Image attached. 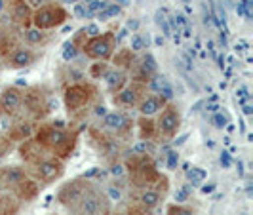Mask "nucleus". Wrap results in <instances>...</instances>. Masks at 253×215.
Wrapping results in <instances>:
<instances>
[{"label":"nucleus","instance_id":"39448f33","mask_svg":"<svg viewBox=\"0 0 253 215\" xmlns=\"http://www.w3.org/2000/svg\"><path fill=\"white\" fill-rule=\"evenodd\" d=\"M27 173L35 179V181H38L40 185H51V183H55V181H59V179L63 177L65 162L59 160V158H55V156H51V154H48L46 158L38 160L37 164L29 166V172Z\"/></svg>","mask_w":253,"mask_h":215},{"label":"nucleus","instance_id":"ddd939ff","mask_svg":"<svg viewBox=\"0 0 253 215\" xmlns=\"http://www.w3.org/2000/svg\"><path fill=\"white\" fill-rule=\"evenodd\" d=\"M0 111L8 116H17L23 111V89L8 86L0 93Z\"/></svg>","mask_w":253,"mask_h":215},{"label":"nucleus","instance_id":"9d476101","mask_svg":"<svg viewBox=\"0 0 253 215\" xmlns=\"http://www.w3.org/2000/svg\"><path fill=\"white\" fill-rule=\"evenodd\" d=\"M145 93H147L145 84H143V82L131 80V82H127L120 91L114 93V105L120 107V109H135L137 103H139V99L145 95Z\"/></svg>","mask_w":253,"mask_h":215},{"label":"nucleus","instance_id":"b1692460","mask_svg":"<svg viewBox=\"0 0 253 215\" xmlns=\"http://www.w3.org/2000/svg\"><path fill=\"white\" fill-rule=\"evenodd\" d=\"M23 31V40L29 48H38V46H46L50 42V35L48 31H40L37 27H27V29H21Z\"/></svg>","mask_w":253,"mask_h":215},{"label":"nucleus","instance_id":"412c9836","mask_svg":"<svg viewBox=\"0 0 253 215\" xmlns=\"http://www.w3.org/2000/svg\"><path fill=\"white\" fill-rule=\"evenodd\" d=\"M12 192H13V196H15V198L31 202V200H35L38 194H40V183L27 175V177L23 179V181H21V183H19Z\"/></svg>","mask_w":253,"mask_h":215},{"label":"nucleus","instance_id":"2eb2a0df","mask_svg":"<svg viewBox=\"0 0 253 215\" xmlns=\"http://www.w3.org/2000/svg\"><path fill=\"white\" fill-rule=\"evenodd\" d=\"M131 80L135 82H147L152 75L158 73V65H156V59L152 57L151 53H143L141 57L135 59V65L131 67Z\"/></svg>","mask_w":253,"mask_h":215},{"label":"nucleus","instance_id":"f8f14e48","mask_svg":"<svg viewBox=\"0 0 253 215\" xmlns=\"http://www.w3.org/2000/svg\"><path fill=\"white\" fill-rule=\"evenodd\" d=\"M6 12H8V19L13 27H17V29L31 27L33 8L25 0H6Z\"/></svg>","mask_w":253,"mask_h":215},{"label":"nucleus","instance_id":"473e14b6","mask_svg":"<svg viewBox=\"0 0 253 215\" xmlns=\"http://www.w3.org/2000/svg\"><path fill=\"white\" fill-rule=\"evenodd\" d=\"M10 147H12V141L0 139V164H2V160L6 158V154L10 152Z\"/></svg>","mask_w":253,"mask_h":215},{"label":"nucleus","instance_id":"58836bf2","mask_svg":"<svg viewBox=\"0 0 253 215\" xmlns=\"http://www.w3.org/2000/svg\"><path fill=\"white\" fill-rule=\"evenodd\" d=\"M221 162H223V164H225V166L230 164V160H228V156H227V154H223V156H221Z\"/></svg>","mask_w":253,"mask_h":215},{"label":"nucleus","instance_id":"393cba45","mask_svg":"<svg viewBox=\"0 0 253 215\" xmlns=\"http://www.w3.org/2000/svg\"><path fill=\"white\" fill-rule=\"evenodd\" d=\"M17 46V40L12 37V31L4 19H0V57H6Z\"/></svg>","mask_w":253,"mask_h":215},{"label":"nucleus","instance_id":"a878e982","mask_svg":"<svg viewBox=\"0 0 253 215\" xmlns=\"http://www.w3.org/2000/svg\"><path fill=\"white\" fill-rule=\"evenodd\" d=\"M137 133H139L141 141H151L154 137H158L156 133V122L151 116H141L137 120Z\"/></svg>","mask_w":253,"mask_h":215},{"label":"nucleus","instance_id":"0eeeda50","mask_svg":"<svg viewBox=\"0 0 253 215\" xmlns=\"http://www.w3.org/2000/svg\"><path fill=\"white\" fill-rule=\"evenodd\" d=\"M156 116L158 118L154 122H156V133H158V137H162L166 141L173 139L179 133V129H181V111H179L173 103L168 101L164 105V109L156 114Z\"/></svg>","mask_w":253,"mask_h":215},{"label":"nucleus","instance_id":"4be33fe9","mask_svg":"<svg viewBox=\"0 0 253 215\" xmlns=\"http://www.w3.org/2000/svg\"><path fill=\"white\" fill-rule=\"evenodd\" d=\"M162 196H164V192L158 189H154V187H149V189H137V206H141L143 210H154L158 204L162 202Z\"/></svg>","mask_w":253,"mask_h":215},{"label":"nucleus","instance_id":"f704fd0d","mask_svg":"<svg viewBox=\"0 0 253 215\" xmlns=\"http://www.w3.org/2000/svg\"><path fill=\"white\" fill-rule=\"evenodd\" d=\"M211 120H213V126H217V128H225V126H227V118H225V116H221V114L213 116Z\"/></svg>","mask_w":253,"mask_h":215},{"label":"nucleus","instance_id":"f257e3e1","mask_svg":"<svg viewBox=\"0 0 253 215\" xmlns=\"http://www.w3.org/2000/svg\"><path fill=\"white\" fill-rule=\"evenodd\" d=\"M33 137L50 152L51 156L59 158V160H67L73 156L78 143V133L69 126H65L61 120L51 122V124H40L35 128Z\"/></svg>","mask_w":253,"mask_h":215},{"label":"nucleus","instance_id":"6ab92c4d","mask_svg":"<svg viewBox=\"0 0 253 215\" xmlns=\"http://www.w3.org/2000/svg\"><path fill=\"white\" fill-rule=\"evenodd\" d=\"M103 80H105L107 91H111V93L114 95L116 91H120V89L129 82V75H127L126 71L116 69V67H109L107 73H105V76H103Z\"/></svg>","mask_w":253,"mask_h":215},{"label":"nucleus","instance_id":"2f4dec72","mask_svg":"<svg viewBox=\"0 0 253 215\" xmlns=\"http://www.w3.org/2000/svg\"><path fill=\"white\" fill-rule=\"evenodd\" d=\"M143 48H145V40L141 37H131V40H129V50L137 53V51H141Z\"/></svg>","mask_w":253,"mask_h":215},{"label":"nucleus","instance_id":"9b49d317","mask_svg":"<svg viewBox=\"0 0 253 215\" xmlns=\"http://www.w3.org/2000/svg\"><path fill=\"white\" fill-rule=\"evenodd\" d=\"M2 59H4V65H6L8 69H12V71H21V69H27V67H31V65L37 61L38 53L33 50V48L25 46V44H17V46H15L6 57H2Z\"/></svg>","mask_w":253,"mask_h":215},{"label":"nucleus","instance_id":"20e7f679","mask_svg":"<svg viewBox=\"0 0 253 215\" xmlns=\"http://www.w3.org/2000/svg\"><path fill=\"white\" fill-rule=\"evenodd\" d=\"M116 46H118L116 35L113 31H107L95 37H89L82 46V53L93 61H111L113 53L116 51Z\"/></svg>","mask_w":253,"mask_h":215},{"label":"nucleus","instance_id":"6e6552de","mask_svg":"<svg viewBox=\"0 0 253 215\" xmlns=\"http://www.w3.org/2000/svg\"><path fill=\"white\" fill-rule=\"evenodd\" d=\"M23 111H27L33 118H44L51 111L48 91H44V88L40 86L23 89Z\"/></svg>","mask_w":253,"mask_h":215},{"label":"nucleus","instance_id":"dca6fc26","mask_svg":"<svg viewBox=\"0 0 253 215\" xmlns=\"http://www.w3.org/2000/svg\"><path fill=\"white\" fill-rule=\"evenodd\" d=\"M25 168L19 166H0V190H13L27 177Z\"/></svg>","mask_w":253,"mask_h":215},{"label":"nucleus","instance_id":"7ed1b4c3","mask_svg":"<svg viewBox=\"0 0 253 215\" xmlns=\"http://www.w3.org/2000/svg\"><path fill=\"white\" fill-rule=\"evenodd\" d=\"M69 12L59 2H46L33 10V19L31 25L40 29V31H51L67 23Z\"/></svg>","mask_w":253,"mask_h":215},{"label":"nucleus","instance_id":"ea45409f","mask_svg":"<svg viewBox=\"0 0 253 215\" xmlns=\"http://www.w3.org/2000/svg\"><path fill=\"white\" fill-rule=\"evenodd\" d=\"M204 192H211V190H213V185H208V187H204Z\"/></svg>","mask_w":253,"mask_h":215},{"label":"nucleus","instance_id":"72a5a7b5","mask_svg":"<svg viewBox=\"0 0 253 215\" xmlns=\"http://www.w3.org/2000/svg\"><path fill=\"white\" fill-rule=\"evenodd\" d=\"M105 196H107V198H111V200H116V202H118V200L122 198V192H120V189L109 187V189H107V194H105Z\"/></svg>","mask_w":253,"mask_h":215},{"label":"nucleus","instance_id":"5701e85b","mask_svg":"<svg viewBox=\"0 0 253 215\" xmlns=\"http://www.w3.org/2000/svg\"><path fill=\"white\" fill-rule=\"evenodd\" d=\"M111 59H113V67L120 69V71H126V73H129V71H131V67L135 65L137 53H135V51H131L129 48H122V50L114 51Z\"/></svg>","mask_w":253,"mask_h":215},{"label":"nucleus","instance_id":"e433bc0d","mask_svg":"<svg viewBox=\"0 0 253 215\" xmlns=\"http://www.w3.org/2000/svg\"><path fill=\"white\" fill-rule=\"evenodd\" d=\"M187 196H189V192H187V189H181V190L177 192V194H175L177 202H185V200H187Z\"/></svg>","mask_w":253,"mask_h":215},{"label":"nucleus","instance_id":"c85d7f7f","mask_svg":"<svg viewBox=\"0 0 253 215\" xmlns=\"http://www.w3.org/2000/svg\"><path fill=\"white\" fill-rule=\"evenodd\" d=\"M107 69H109V65H107V61H95V63L89 67V76L91 78H103L105 76V73H107Z\"/></svg>","mask_w":253,"mask_h":215},{"label":"nucleus","instance_id":"c9c22d12","mask_svg":"<svg viewBox=\"0 0 253 215\" xmlns=\"http://www.w3.org/2000/svg\"><path fill=\"white\" fill-rule=\"evenodd\" d=\"M127 215H147V210H143L141 206H131L127 210Z\"/></svg>","mask_w":253,"mask_h":215},{"label":"nucleus","instance_id":"7c9ffc66","mask_svg":"<svg viewBox=\"0 0 253 215\" xmlns=\"http://www.w3.org/2000/svg\"><path fill=\"white\" fill-rule=\"evenodd\" d=\"M78 51H80V50H78L75 44L69 40V42L63 46V59H65V61H73L76 55H78Z\"/></svg>","mask_w":253,"mask_h":215},{"label":"nucleus","instance_id":"4c0bfd02","mask_svg":"<svg viewBox=\"0 0 253 215\" xmlns=\"http://www.w3.org/2000/svg\"><path fill=\"white\" fill-rule=\"evenodd\" d=\"M27 4H29V6H31V8H33V10H35V8H38V6H42V4H46V2H48V0H25Z\"/></svg>","mask_w":253,"mask_h":215},{"label":"nucleus","instance_id":"f03ea898","mask_svg":"<svg viewBox=\"0 0 253 215\" xmlns=\"http://www.w3.org/2000/svg\"><path fill=\"white\" fill-rule=\"evenodd\" d=\"M95 95H97V88L89 82L78 80L69 84L63 91V105L67 114L71 118H80L93 105Z\"/></svg>","mask_w":253,"mask_h":215},{"label":"nucleus","instance_id":"f3484780","mask_svg":"<svg viewBox=\"0 0 253 215\" xmlns=\"http://www.w3.org/2000/svg\"><path fill=\"white\" fill-rule=\"evenodd\" d=\"M145 88L149 89L151 93H156V95H160L162 99L166 101H171V97H173V86H171V82L168 80V76L166 75H160V73H156V75H152L147 82H145Z\"/></svg>","mask_w":253,"mask_h":215},{"label":"nucleus","instance_id":"4468645a","mask_svg":"<svg viewBox=\"0 0 253 215\" xmlns=\"http://www.w3.org/2000/svg\"><path fill=\"white\" fill-rule=\"evenodd\" d=\"M17 152H19V158L27 164V168L33 164H37L38 160H42V158H46V156L50 154V152L46 151L35 137H29V139L21 141Z\"/></svg>","mask_w":253,"mask_h":215},{"label":"nucleus","instance_id":"c756f323","mask_svg":"<svg viewBox=\"0 0 253 215\" xmlns=\"http://www.w3.org/2000/svg\"><path fill=\"white\" fill-rule=\"evenodd\" d=\"M187 177H189L190 183L198 185V183H202L204 179H206V172L200 170V168H196V166H192V168L187 170Z\"/></svg>","mask_w":253,"mask_h":215},{"label":"nucleus","instance_id":"cd10ccee","mask_svg":"<svg viewBox=\"0 0 253 215\" xmlns=\"http://www.w3.org/2000/svg\"><path fill=\"white\" fill-rule=\"evenodd\" d=\"M166 215H196V212L192 208H189V206H185V204L175 202V204H169L166 208Z\"/></svg>","mask_w":253,"mask_h":215},{"label":"nucleus","instance_id":"a211bd4d","mask_svg":"<svg viewBox=\"0 0 253 215\" xmlns=\"http://www.w3.org/2000/svg\"><path fill=\"white\" fill-rule=\"evenodd\" d=\"M166 99H162L160 95H156V93H151V91H147L143 97L139 99V103H137V111H139L141 116H156V114L160 113L162 109H164L166 105Z\"/></svg>","mask_w":253,"mask_h":215},{"label":"nucleus","instance_id":"1a4fd4ad","mask_svg":"<svg viewBox=\"0 0 253 215\" xmlns=\"http://www.w3.org/2000/svg\"><path fill=\"white\" fill-rule=\"evenodd\" d=\"M91 187H93V183H91L88 177H75L59 187L55 198H57V202L61 204V206L71 210Z\"/></svg>","mask_w":253,"mask_h":215},{"label":"nucleus","instance_id":"bb28decb","mask_svg":"<svg viewBox=\"0 0 253 215\" xmlns=\"http://www.w3.org/2000/svg\"><path fill=\"white\" fill-rule=\"evenodd\" d=\"M35 128L31 126V122H17L15 126L8 131V139L10 141H25L33 137Z\"/></svg>","mask_w":253,"mask_h":215},{"label":"nucleus","instance_id":"aec40b11","mask_svg":"<svg viewBox=\"0 0 253 215\" xmlns=\"http://www.w3.org/2000/svg\"><path fill=\"white\" fill-rule=\"evenodd\" d=\"M131 120L127 118L124 113H118V111H113V113H107L103 116V126L107 129H111L113 133H124L131 128Z\"/></svg>","mask_w":253,"mask_h":215},{"label":"nucleus","instance_id":"423d86ee","mask_svg":"<svg viewBox=\"0 0 253 215\" xmlns=\"http://www.w3.org/2000/svg\"><path fill=\"white\" fill-rule=\"evenodd\" d=\"M75 215H109V198L95 187L91 189L71 208Z\"/></svg>","mask_w":253,"mask_h":215}]
</instances>
